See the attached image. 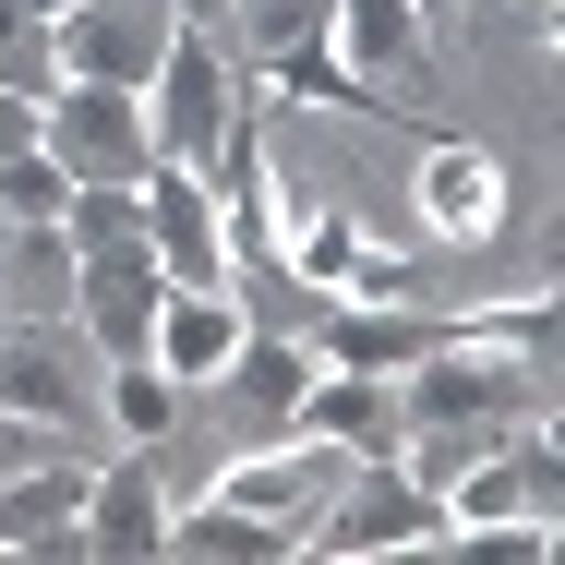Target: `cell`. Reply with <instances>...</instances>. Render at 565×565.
Masks as SVG:
<instances>
[{"label":"cell","instance_id":"cell-15","mask_svg":"<svg viewBox=\"0 0 565 565\" xmlns=\"http://www.w3.org/2000/svg\"><path fill=\"white\" fill-rule=\"evenodd\" d=\"M289 434H326V446H349V457H397V373L313 361V385L289 397Z\"/></svg>","mask_w":565,"mask_h":565},{"label":"cell","instance_id":"cell-28","mask_svg":"<svg viewBox=\"0 0 565 565\" xmlns=\"http://www.w3.org/2000/svg\"><path fill=\"white\" fill-rule=\"evenodd\" d=\"M409 12H422V36H446V24L469 12V0H409Z\"/></svg>","mask_w":565,"mask_h":565},{"label":"cell","instance_id":"cell-17","mask_svg":"<svg viewBox=\"0 0 565 565\" xmlns=\"http://www.w3.org/2000/svg\"><path fill=\"white\" fill-rule=\"evenodd\" d=\"M0 326H73V241L0 228Z\"/></svg>","mask_w":565,"mask_h":565},{"label":"cell","instance_id":"cell-30","mask_svg":"<svg viewBox=\"0 0 565 565\" xmlns=\"http://www.w3.org/2000/svg\"><path fill=\"white\" fill-rule=\"evenodd\" d=\"M12 12H49V24H61V12H73V0H12Z\"/></svg>","mask_w":565,"mask_h":565},{"label":"cell","instance_id":"cell-7","mask_svg":"<svg viewBox=\"0 0 565 565\" xmlns=\"http://www.w3.org/2000/svg\"><path fill=\"white\" fill-rule=\"evenodd\" d=\"M0 409H24L49 434H85L97 422V349H85V326H0Z\"/></svg>","mask_w":565,"mask_h":565},{"label":"cell","instance_id":"cell-11","mask_svg":"<svg viewBox=\"0 0 565 565\" xmlns=\"http://www.w3.org/2000/svg\"><path fill=\"white\" fill-rule=\"evenodd\" d=\"M132 554H169V481L145 446L85 469V565H132Z\"/></svg>","mask_w":565,"mask_h":565},{"label":"cell","instance_id":"cell-25","mask_svg":"<svg viewBox=\"0 0 565 565\" xmlns=\"http://www.w3.org/2000/svg\"><path fill=\"white\" fill-rule=\"evenodd\" d=\"M446 326H469V338H493V349H518V361H554V289H530V301H505V313H446Z\"/></svg>","mask_w":565,"mask_h":565},{"label":"cell","instance_id":"cell-8","mask_svg":"<svg viewBox=\"0 0 565 565\" xmlns=\"http://www.w3.org/2000/svg\"><path fill=\"white\" fill-rule=\"evenodd\" d=\"M157 301H169V265L145 253V241H97V253H73V326L97 361H132L145 326H157Z\"/></svg>","mask_w":565,"mask_h":565},{"label":"cell","instance_id":"cell-5","mask_svg":"<svg viewBox=\"0 0 565 565\" xmlns=\"http://www.w3.org/2000/svg\"><path fill=\"white\" fill-rule=\"evenodd\" d=\"M132 205H145V253L169 265V289H241V253H228V205L205 169H145L132 181Z\"/></svg>","mask_w":565,"mask_h":565},{"label":"cell","instance_id":"cell-14","mask_svg":"<svg viewBox=\"0 0 565 565\" xmlns=\"http://www.w3.org/2000/svg\"><path fill=\"white\" fill-rule=\"evenodd\" d=\"M434 338H446V313H409V301H313V361H338V373H409Z\"/></svg>","mask_w":565,"mask_h":565},{"label":"cell","instance_id":"cell-22","mask_svg":"<svg viewBox=\"0 0 565 565\" xmlns=\"http://www.w3.org/2000/svg\"><path fill=\"white\" fill-rule=\"evenodd\" d=\"M265 85H277V97H313V109H349V120H373V85L349 73V61L326 49V36H313V49H289V61H265Z\"/></svg>","mask_w":565,"mask_h":565},{"label":"cell","instance_id":"cell-19","mask_svg":"<svg viewBox=\"0 0 565 565\" xmlns=\"http://www.w3.org/2000/svg\"><path fill=\"white\" fill-rule=\"evenodd\" d=\"M97 409H109V434H120V446H157V434L193 409V385H169V373L132 349V361H97Z\"/></svg>","mask_w":565,"mask_h":565},{"label":"cell","instance_id":"cell-16","mask_svg":"<svg viewBox=\"0 0 565 565\" xmlns=\"http://www.w3.org/2000/svg\"><path fill=\"white\" fill-rule=\"evenodd\" d=\"M169 554H205V565H277V554H301V530H289V518H265V505L193 493V505H169Z\"/></svg>","mask_w":565,"mask_h":565},{"label":"cell","instance_id":"cell-23","mask_svg":"<svg viewBox=\"0 0 565 565\" xmlns=\"http://www.w3.org/2000/svg\"><path fill=\"white\" fill-rule=\"evenodd\" d=\"M61 205H73V169H61L49 145H24V157L0 169V217L12 228H61Z\"/></svg>","mask_w":565,"mask_h":565},{"label":"cell","instance_id":"cell-6","mask_svg":"<svg viewBox=\"0 0 565 565\" xmlns=\"http://www.w3.org/2000/svg\"><path fill=\"white\" fill-rule=\"evenodd\" d=\"M169 36H181L169 0H73V12L49 24V49H61L73 85H132V97H145V73L169 61Z\"/></svg>","mask_w":565,"mask_h":565},{"label":"cell","instance_id":"cell-4","mask_svg":"<svg viewBox=\"0 0 565 565\" xmlns=\"http://www.w3.org/2000/svg\"><path fill=\"white\" fill-rule=\"evenodd\" d=\"M36 145H49L73 181H145V169H157L145 97H132V85H73V73L36 97Z\"/></svg>","mask_w":565,"mask_h":565},{"label":"cell","instance_id":"cell-18","mask_svg":"<svg viewBox=\"0 0 565 565\" xmlns=\"http://www.w3.org/2000/svg\"><path fill=\"white\" fill-rule=\"evenodd\" d=\"M326 36H338V61L361 73V85H373V73H422V61H434V36H422V12H409V0H338V24H326Z\"/></svg>","mask_w":565,"mask_h":565},{"label":"cell","instance_id":"cell-10","mask_svg":"<svg viewBox=\"0 0 565 565\" xmlns=\"http://www.w3.org/2000/svg\"><path fill=\"white\" fill-rule=\"evenodd\" d=\"M338 481H349V446H326V434H265V446H241L217 469L228 505H265V518H289V530H301Z\"/></svg>","mask_w":565,"mask_h":565},{"label":"cell","instance_id":"cell-20","mask_svg":"<svg viewBox=\"0 0 565 565\" xmlns=\"http://www.w3.org/2000/svg\"><path fill=\"white\" fill-rule=\"evenodd\" d=\"M217 385L241 397V409H265V422L289 434V397L313 385V338H241V349H228V373H217Z\"/></svg>","mask_w":565,"mask_h":565},{"label":"cell","instance_id":"cell-27","mask_svg":"<svg viewBox=\"0 0 565 565\" xmlns=\"http://www.w3.org/2000/svg\"><path fill=\"white\" fill-rule=\"evenodd\" d=\"M24 145H36V97H12V85H0V169H12Z\"/></svg>","mask_w":565,"mask_h":565},{"label":"cell","instance_id":"cell-24","mask_svg":"<svg viewBox=\"0 0 565 565\" xmlns=\"http://www.w3.org/2000/svg\"><path fill=\"white\" fill-rule=\"evenodd\" d=\"M0 85H12V97H49V85H61L49 12H12V0H0Z\"/></svg>","mask_w":565,"mask_h":565},{"label":"cell","instance_id":"cell-2","mask_svg":"<svg viewBox=\"0 0 565 565\" xmlns=\"http://www.w3.org/2000/svg\"><path fill=\"white\" fill-rule=\"evenodd\" d=\"M301 554L373 565V554H446V493L409 457H349V481L301 518Z\"/></svg>","mask_w":565,"mask_h":565},{"label":"cell","instance_id":"cell-13","mask_svg":"<svg viewBox=\"0 0 565 565\" xmlns=\"http://www.w3.org/2000/svg\"><path fill=\"white\" fill-rule=\"evenodd\" d=\"M0 554L85 565V469H73V457H24V469L0 481Z\"/></svg>","mask_w":565,"mask_h":565},{"label":"cell","instance_id":"cell-3","mask_svg":"<svg viewBox=\"0 0 565 565\" xmlns=\"http://www.w3.org/2000/svg\"><path fill=\"white\" fill-rule=\"evenodd\" d=\"M228 120H241V73L217 61V36L205 24H181L169 36V61L145 73V132H157V157L169 169H205L228 145Z\"/></svg>","mask_w":565,"mask_h":565},{"label":"cell","instance_id":"cell-31","mask_svg":"<svg viewBox=\"0 0 565 565\" xmlns=\"http://www.w3.org/2000/svg\"><path fill=\"white\" fill-rule=\"evenodd\" d=\"M0 228H12V217H0Z\"/></svg>","mask_w":565,"mask_h":565},{"label":"cell","instance_id":"cell-12","mask_svg":"<svg viewBox=\"0 0 565 565\" xmlns=\"http://www.w3.org/2000/svg\"><path fill=\"white\" fill-rule=\"evenodd\" d=\"M241 338H253V301H241V289H169V301H157V326H145V361H157L169 385H193V397H205Z\"/></svg>","mask_w":565,"mask_h":565},{"label":"cell","instance_id":"cell-9","mask_svg":"<svg viewBox=\"0 0 565 565\" xmlns=\"http://www.w3.org/2000/svg\"><path fill=\"white\" fill-rule=\"evenodd\" d=\"M409 205H422V241H446V253H469V241H493V228L518 217V205H505V157H493V145H422Z\"/></svg>","mask_w":565,"mask_h":565},{"label":"cell","instance_id":"cell-26","mask_svg":"<svg viewBox=\"0 0 565 565\" xmlns=\"http://www.w3.org/2000/svg\"><path fill=\"white\" fill-rule=\"evenodd\" d=\"M61 446V434H49V422H24V409H0V481H12V469H24V457H49Z\"/></svg>","mask_w":565,"mask_h":565},{"label":"cell","instance_id":"cell-21","mask_svg":"<svg viewBox=\"0 0 565 565\" xmlns=\"http://www.w3.org/2000/svg\"><path fill=\"white\" fill-rule=\"evenodd\" d=\"M277 253H289V277H301V301H326L349 265H361V217L349 205H301V217L277 228Z\"/></svg>","mask_w":565,"mask_h":565},{"label":"cell","instance_id":"cell-1","mask_svg":"<svg viewBox=\"0 0 565 565\" xmlns=\"http://www.w3.org/2000/svg\"><path fill=\"white\" fill-rule=\"evenodd\" d=\"M542 385H554V361H518V349L446 326V338L397 373V457H409L422 481H446L457 457H481L493 434H518V422L542 409Z\"/></svg>","mask_w":565,"mask_h":565},{"label":"cell","instance_id":"cell-29","mask_svg":"<svg viewBox=\"0 0 565 565\" xmlns=\"http://www.w3.org/2000/svg\"><path fill=\"white\" fill-rule=\"evenodd\" d=\"M169 12H181V24H205V12H228V0H169Z\"/></svg>","mask_w":565,"mask_h":565}]
</instances>
